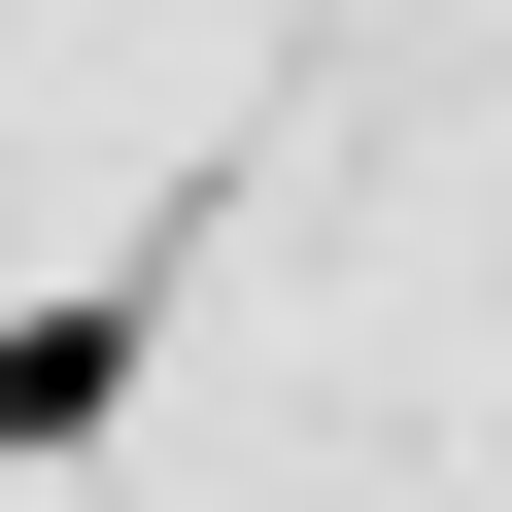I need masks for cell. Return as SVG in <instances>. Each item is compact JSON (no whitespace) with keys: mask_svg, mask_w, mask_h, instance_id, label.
Returning a JSON list of instances; mask_svg holds the SVG:
<instances>
[{"mask_svg":"<svg viewBox=\"0 0 512 512\" xmlns=\"http://www.w3.org/2000/svg\"><path fill=\"white\" fill-rule=\"evenodd\" d=\"M171 274H205V205H171ZM171 274H103V308H35V342H0V478H35V444H103V410H137V308H171Z\"/></svg>","mask_w":512,"mask_h":512,"instance_id":"1","label":"cell"}]
</instances>
